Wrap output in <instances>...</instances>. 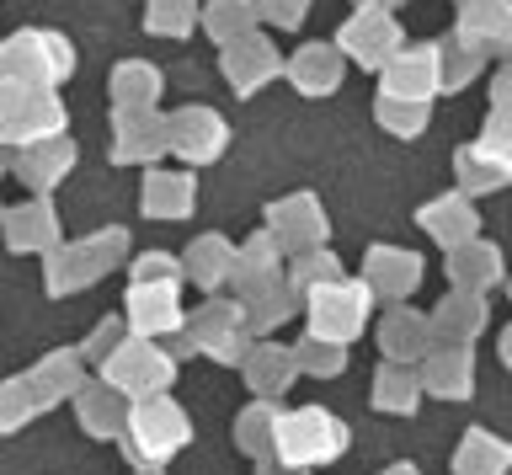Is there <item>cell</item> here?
<instances>
[{
    "label": "cell",
    "mask_w": 512,
    "mask_h": 475,
    "mask_svg": "<svg viewBox=\"0 0 512 475\" xmlns=\"http://www.w3.org/2000/svg\"><path fill=\"white\" fill-rule=\"evenodd\" d=\"M107 86H112V102L118 107H155L160 102V70L144 65V59H123Z\"/></svg>",
    "instance_id": "obj_28"
},
{
    "label": "cell",
    "mask_w": 512,
    "mask_h": 475,
    "mask_svg": "<svg viewBox=\"0 0 512 475\" xmlns=\"http://www.w3.org/2000/svg\"><path fill=\"white\" fill-rule=\"evenodd\" d=\"M342 449H347V427L320 406L278 411V422H272V454H278L288 470L326 465V459H336Z\"/></svg>",
    "instance_id": "obj_2"
},
{
    "label": "cell",
    "mask_w": 512,
    "mask_h": 475,
    "mask_svg": "<svg viewBox=\"0 0 512 475\" xmlns=\"http://www.w3.org/2000/svg\"><path fill=\"white\" fill-rule=\"evenodd\" d=\"M475 145L486 150L491 161H496V166H502L507 177H512V113H491V118H486V129H480V139H475Z\"/></svg>",
    "instance_id": "obj_38"
},
{
    "label": "cell",
    "mask_w": 512,
    "mask_h": 475,
    "mask_svg": "<svg viewBox=\"0 0 512 475\" xmlns=\"http://www.w3.org/2000/svg\"><path fill=\"white\" fill-rule=\"evenodd\" d=\"M368 299L374 294H368L363 278H336V283H326V289H315L310 299H304V310H310V337L347 347L368 326Z\"/></svg>",
    "instance_id": "obj_4"
},
{
    "label": "cell",
    "mask_w": 512,
    "mask_h": 475,
    "mask_svg": "<svg viewBox=\"0 0 512 475\" xmlns=\"http://www.w3.org/2000/svg\"><path fill=\"white\" fill-rule=\"evenodd\" d=\"M374 118H379V129H384V134L416 139V134L427 129L432 107H427V102H400V97H374Z\"/></svg>",
    "instance_id": "obj_34"
},
{
    "label": "cell",
    "mask_w": 512,
    "mask_h": 475,
    "mask_svg": "<svg viewBox=\"0 0 512 475\" xmlns=\"http://www.w3.org/2000/svg\"><path fill=\"white\" fill-rule=\"evenodd\" d=\"M75 385V363H70V353H59V358H48L43 369H38V390L48 395V390H70Z\"/></svg>",
    "instance_id": "obj_46"
},
{
    "label": "cell",
    "mask_w": 512,
    "mask_h": 475,
    "mask_svg": "<svg viewBox=\"0 0 512 475\" xmlns=\"http://www.w3.org/2000/svg\"><path fill=\"white\" fill-rule=\"evenodd\" d=\"M75 166V145L70 139H48V145H27L16 150V177H22V187H32V198H48V187H59L64 177H70Z\"/></svg>",
    "instance_id": "obj_21"
},
{
    "label": "cell",
    "mask_w": 512,
    "mask_h": 475,
    "mask_svg": "<svg viewBox=\"0 0 512 475\" xmlns=\"http://www.w3.org/2000/svg\"><path fill=\"white\" fill-rule=\"evenodd\" d=\"M102 369H107V385L118 395H134V401H150V395H160L171 385V358L144 337H128Z\"/></svg>",
    "instance_id": "obj_7"
},
{
    "label": "cell",
    "mask_w": 512,
    "mask_h": 475,
    "mask_svg": "<svg viewBox=\"0 0 512 475\" xmlns=\"http://www.w3.org/2000/svg\"><path fill=\"white\" fill-rule=\"evenodd\" d=\"M128 257V230L107 225L86 235V241H70V246H54L48 251V294H75V289H91L102 273H112Z\"/></svg>",
    "instance_id": "obj_3"
},
{
    "label": "cell",
    "mask_w": 512,
    "mask_h": 475,
    "mask_svg": "<svg viewBox=\"0 0 512 475\" xmlns=\"http://www.w3.org/2000/svg\"><path fill=\"white\" fill-rule=\"evenodd\" d=\"M427 337H432L427 315L390 310V315H384V331H379V347H384V358H422L427 353Z\"/></svg>",
    "instance_id": "obj_27"
},
{
    "label": "cell",
    "mask_w": 512,
    "mask_h": 475,
    "mask_svg": "<svg viewBox=\"0 0 512 475\" xmlns=\"http://www.w3.org/2000/svg\"><path fill=\"white\" fill-rule=\"evenodd\" d=\"M427 385L438 395H464L470 390V358H464V347H448V353L427 358Z\"/></svg>",
    "instance_id": "obj_37"
},
{
    "label": "cell",
    "mask_w": 512,
    "mask_h": 475,
    "mask_svg": "<svg viewBox=\"0 0 512 475\" xmlns=\"http://www.w3.org/2000/svg\"><path fill=\"white\" fill-rule=\"evenodd\" d=\"M502 358L512 363V331H507V337H502Z\"/></svg>",
    "instance_id": "obj_52"
},
{
    "label": "cell",
    "mask_w": 512,
    "mask_h": 475,
    "mask_svg": "<svg viewBox=\"0 0 512 475\" xmlns=\"http://www.w3.org/2000/svg\"><path fill=\"white\" fill-rule=\"evenodd\" d=\"M491 113H512V59L496 70V81H491Z\"/></svg>",
    "instance_id": "obj_48"
},
{
    "label": "cell",
    "mask_w": 512,
    "mask_h": 475,
    "mask_svg": "<svg viewBox=\"0 0 512 475\" xmlns=\"http://www.w3.org/2000/svg\"><path fill=\"white\" fill-rule=\"evenodd\" d=\"M283 251L272 246V235L267 230H256L246 246H235V289H240V299L246 294H256V289H267V283H278V273H283Z\"/></svg>",
    "instance_id": "obj_24"
},
{
    "label": "cell",
    "mask_w": 512,
    "mask_h": 475,
    "mask_svg": "<svg viewBox=\"0 0 512 475\" xmlns=\"http://www.w3.org/2000/svg\"><path fill=\"white\" fill-rule=\"evenodd\" d=\"M16 102H22V86H6V81H0V145H6V134H11Z\"/></svg>",
    "instance_id": "obj_49"
},
{
    "label": "cell",
    "mask_w": 512,
    "mask_h": 475,
    "mask_svg": "<svg viewBox=\"0 0 512 475\" xmlns=\"http://www.w3.org/2000/svg\"><path fill=\"white\" fill-rule=\"evenodd\" d=\"M16 401H22V390H0V422H16V417H22V406H16Z\"/></svg>",
    "instance_id": "obj_50"
},
{
    "label": "cell",
    "mask_w": 512,
    "mask_h": 475,
    "mask_svg": "<svg viewBox=\"0 0 512 475\" xmlns=\"http://www.w3.org/2000/svg\"><path fill=\"white\" fill-rule=\"evenodd\" d=\"M507 465L502 449H491V438H470V449L459 454V470H475V475H496Z\"/></svg>",
    "instance_id": "obj_43"
},
{
    "label": "cell",
    "mask_w": 512,
    "mask_h": 475,
    "mask_svg": "<svg viewBox=\"0 0 512 475\" xmlns=\"http://www.w3.org/2000/svg\"><path fill=\"white\" fill-rule=\"evenodd\" d=\"M139 203L150 219H187L198 209V182H192V171H150Z\"/></svg>",
    "instance_id": "obj_22"
},
{
    "label": "cell",
    "mask_w": 512,
    "mask_h": 475,
    "mask_svg": "<svg viewBox=\"0 0 512 475\" xmlns=\"http://www.w3.org/2000/svg\"><path fill=\"white\" fill-rule=\"evenodd\" d=\"M283 65L288 59L272 49L267 38H240V43H230V49H224V59H219V70H224V81H230L240 97H251V91H262V86H272L283 75Z\"/></svg>",
    "instance_id": "obj_15"
},
{
    "label": "cell",
    "mask_w": 512,
    "mask_h": 475,
    "mask_svg": "<svg viewBox=\"0 0 512 475\" xmlns=\"http://www.w3.org/2000/svg\"><path fill=\"white\" fill-rule=\"evenodd\" d=\"M352 6H358V11H390V17H395L400 0H352Z\"/></svg>",
    "instance_id": "obj_51"
},
{
    "label": "cell",
    "mask_w": 512,
    "mask_h": 475,
    "mask_svg": "<svg viewBox=\"0 0 512 475\" xmlns=\"http://www.w3.org/2000/svg\"><path fill=\"white\" fill-rule=\"evenodd\" d=\"M182 257H166V251H144L134 262V283H182Z\"/></svg>",
    "instance_id": "obj_39"
},
{
    "label": "cell",
    "mask_w": 512,
    "mask_h": 475,
    "mask_svg": "<svg viewBox=\"0 0 512 475\" xmlns=\"http://www.w3.org/2000/svg\"><path fill=\"white\" fill-rule=\"evenodd\" d=\"M454 171H459V187H464V198H480V193H502V187L512 182L502 166L491 161L480 145H464L459 155H454Z\"/></svg>",
    "instance_id": "obj_31"
},
{
    "label": "cell",
    "mask_w": 512,
    "mask_h": 475,
    "mask_svg": "<svg viewBox=\"0 0 512 475\" xmlns=\"http://www.w3.org/2000/svg\"><path fill=\"white\" fill-rule=\"evenodd\" d=\"M299 369H315V374H336V369H342V347H336V342H320V337H304L299 342Z\"/></svg>",
    "instance_id": "obj_40"
},
{
    "label": "cell",
    "mask_w": 512,
    "mask_h": 475,
    "mask_svg": "<svg viewBox=\"0 0 512 475\" xmlns=\"http://www.w3.org/2000/svg\"><path fill=\"white\" fill-rule=\"evenodd\" d=\"M502 251L491 241H470L459 251H448V283H454L459 294H486L491 283H502Z\"/></svg>",
    "instance_id": "obj_23"
},
{
    "label": "cell",
    "mask_w": 512,
    "mask_h": 475,
    "mask_svg": "<svg viewBox=\"0 0 512 475\" xmlns=\"http://www.w3.org/2000/svg\"><path fill=\"white\" fill-rule=\"evenodd\" d=\"M246 305H230V299H208L203 310L187 315V342L214 353L219 363H235L246 353Z\"/></svg>",
    "instance_id": "obj_10"
},
{
    "label": "cell",
    "mask_w": 512,
    "mask_h": 475,
    "mask_svg": "<svg viewBox=\"0 0 512 475\" xmlns=\"http://www.w3.org/2000/svg\"><path fill=\"white\" fill-rule=\"evenodd\" d=\"M176 289L182 283H134L128 289V337H144V342H155V337H166V331H176L187 321L182 315V299H176Z\"/></svg>",
    "instance_id": "obj_13"
},
{
    "label": "cell",
    "mask_w": 512,
    "mask_h": 475,
    "mask_svg": "<svg viewBox=\"0 0 512 475\" xmlns=\"http://www.w3.org/2000/svg\"><path fill=\"white\" fill-rule=\"evenodd\" d=\"M224 145H230V129H224V118L214 107H176L171 113V155H182L187 166H208L219 161Z\"/></svg>",
    "instance_id": "obj_11"
},
{
    "label": "cell",
    "mask_w": 512,
    "mask_h": 475,
    "mask_svg": "<svg viewBox=\"0 0 512 475\" xmlns=\"http://www.w3.org/2000/svg\"><path fill=\"white\" fill-rule=\"evenodd\" d=\"M75 75V49L70 38L59 33H11L0 43V81L6 86H38V91H54L59 81Z\"/></svg>",
    "instance_id": "obj_1"
},
{
    "label": "cell",
    "mask_w": 512,
    "mask_h": 475,
    "mask_svg": "<svg viewBox=\"0 0 512 475\" xmlns=\"http://www.w3.org/2000/svg\"><path fill=\"white\" fill-rule=\"evenodd\" d=\"M267 235H272V246H278V251H288V257L320 251V246H326V209H320V198H310V193L278 198L267 209Z\"/></svg>",
    "instance_id": "obj_8"
},
{
    "label": "cell",
    "mask_w": 512,
    "mask_h": 475,
    "mask_svg": "<svg viewBox=\"0 0 512 475\" xmlns=\"http://www.w3.org/2000/svg\"><path fill=\"white\" fill-rule=\"evenodd\" d=\"M182 273L198 283V289L214 294L219 283L235 278V246L224 241V235H198V241L187 246V257H182Z\"/></svg>",
    "instance_id": "obj_25"
},
{
    "label": "cell",
    "mask_w": 512,
    "mask_h": 475,
    "mask_svg": "<svg viewBox=\"0 0 512 475\" xmlns=\"http://www.w3.org/2000/svg\"><path fill=\"white\" fill-rule=\"evenodd\" d=\"M203 27L224 43V49H230V43L256 33V0H208V6H203Z\"/></svg>",
    "instance_id": "obj_30"
},
{
    "label": "cell",
    "mask_w": 512,
    "mask_h": 475,
    "mask_svg": "<svg viewBox=\"0 0 512 475\" xmlns=\"http://www.w3.org/2000/svg\"><path fill=\"white\" fill-rule=\"evenodd\" d=\"M64 123H70V113H64V102L54 97V91L22 86V102H16V118H11L6 145L27 150V145H48V139H64Z\"/></svg>",
    "instance_id": "obj_16"
},
{
    "label": "cell",
    "mask_w": 512,
    "mask_h": 475,
    "mask_svg": "<svg viewBox=\"0 0 512 475\" xmlns=\"http://www.w3.org/2000/svg\"><path fill=\"white\" fill-rule=\"evenodd\" d=\"M432 49H438V91H464L480 70H486V54H475L470 43H459L454 33L438 38Z\"/></svg>",
    "instance_id": "obj_29"
},
{
    "label": "cell",
    "mask_w": 512,
    "mask_h": 475,
    "mask_svg": "<svg viewBox=\"0 0 512 475\" xmlns=\"http://www.w3.org/2000/svg\"><path fill=\"white\" fill-rule=\"evenodd\" d=\"M416 225H422L432 241H438L443 251H459V246H470L480 241V214H475V203L464 198V193H443V198H432L416 209Z\"/></svg>",
    "instance_id": "obj_17"
},
{
    "label": "cell",
    "mask_w": 512,
    "mask_h": 475,
    "mask_svg": "<svg viewBox=\"0 0 512 475\" xmlns=\"http://www.w3.org/2000/svg\"><path fill=\"white\" fill-rule=\"evenodd\" d=\"M272 422H278V411H262V417H251L240 422V438H246V449H272Z\"/></svg>",
    "instance_id": "obj_47"
},
{
    "label": "cell",
    "mask_w": 512,
    "mask_h": 475,
    "mask_svg": "<svg viewBox=\"0 0 512 475\" xmlns=\"http://www.w3.org/2000/svg\"><path fill=\"white\" fill-rule=\"evenodd\" d=\"M246 369H251V385L262 390V395H278V390L288 385V374L299 369V358H294V353H283V347H256Z\"/></svg>",
    "instance_id": "obj_36"
},
{
    "label": "cell",
    "mask_w": 512,
    "mask_h": 475,
    "mask_svg": "<svg viewBox=\"0 0 512 475\" xmlns=\"http://www.w3.org/2000/svg\"><path fill=\"white\" fill-rule=\"evenodd\" d=\"M240 305H246V321H251V326H283L288 315H294V305H299V299L288 294V283L278 278V283H267V289L246 294Z\"/></svg>",
    "instance_id": "obj_35"
},
{
    "label": "cell",
    "mask_w": 512,
    "mask_h": 475,
    "mask_svg": "<svg viewBox=\"0 0 512 475\" xmlns=\"http://www.w3.org/2000/svg\"><path fill=\"white\" fill-rule=\"evenodd\" d=\"M363 283H368V294L406 299L416 283H422V257L406 251V246H374L363 257Z\"/></svg>",
    "instance_id": "obj_18"
},
{
    "label": "cell",
    "mask_w": 512,
    "mask_h": 475,
    "mask_svg": "<svg viewBox=\"0 0 512 475\" xmlns=\"http://www.w3.org/2000/svg\"><path fill=\"white\" fill-rule=\"evenodd\" d=\"M171 150V118L155 107H112V161L118 166H150Z\"/></svg>",
    "instance_id": "obj_6"
},
{
    "label": "cell",
    "mask_w": 512,
    "mask_h": 475,
    "mask_svg": "<svg viewBox=\"0 0 512 475\" xmlns=\"http://www.w3.org/2000/svg\"><path fill=\"white\" fill-rule=\"evenodd\" d=\"M310 0H256V17H267L272 27H299Z\"/></svg>",
    "instance_id": "obj_45"
},
{
    "label": "cell",
    "mask_w": 512,
    "mask_h": 475,
    "mask_svg": "<svg viewBox=\"0 0 512 475\" xmlns=\"http://www.w3.org/2000/svg\"><path fill=\"white\" fill-rule=\"evenodd\" d=\"M80 411L91 417V427H102V433H107V427H118V417H123V395L107 385V390L86 395V401H80Z\"/></svg>",
    "instance_id": "obj_42"
},
{
    "label": "cell",
    "mask_w": 512,
    "mask_h": 475,
    "mask_svg": "<svg viewBox=\"0 0 512 475\" xmlns=\"http://www.w3.org/2000/svg\"><path fill=\"white\" fill-rule=\"evenodd\" d=\"M0 230H6V246L11 251H54L59 246V214L48 198H27L16 203V209H6V219H0Z\"/></svg>",
    "instance_id": "obj_19"
},
{
    "label": "cell",
    "mask_w": 512,
    "mask_h": 475,
    "mask_svg": "<svg viewBox=\"0 0 512 475\" xmlns=\"http://www.w3.org/2000/svg\"><path fill=\"white\" fill-rule=\"evenodd\" d=\"M283 75L299 97H331V91L342 86V49H336V43H304V49L283 65Z\"/></svg>",
    "instance_id": "obj_20"
},
{
    "label": "cell",
    "mask_w": 512,
    "mask_h": 475,
    "mask_svg": "<svg viewBox=\"0 0 512 475\" xmlns=\"http://www.w3.org/2000/svg\"><path fill=\"white\" fill-rule=\"evenodd\" d=\"M187 433H192V427L182 417V406L160 401V395H150V401H139L134 411H128V449H134L144 465L171 459L187 443Z\"/></svg>",
    "instance_id": "obj_5"
},
{
    "label": "cell",
    "mask_w": 512,
    "mask_h": 475,
    "mask_svg": "<svg viewBox=\"0 0 512 475\" xmlns=\"http://www.w3.org/2000/svg\"><path fill=\"white\" fill-rule=\"evenodd\" d=\"M480 326H486V299H480V294H459V289L438 305V315H432V337H443L454 347H464Z\"/></svg>",
    "instance_id": "obj_26"
},
{
    "label": "cell",
    "mask_w": 512,
    "mask_h": 475,
    "mask_svg": "<svg viewBox=\"0 0 512 475\" xmlns=\"http://www.w3.org/2000/svg\"><path fill=\"white\" fill-rule=\"evenodd\" d=\"M411 395H416V379L406 369H379V406H390V411H406L411 406Z\"/></svg>",
    "instance_id": "obj_41"
},
{
    "label": "cell",
    "mask_w": 512,
    "mask_h": 475,
    "mask_svg": "<svg viewBox=\"0 0 512 475\" xmlns=\"http://www.w3.org/2000/svg\"><path fill=\"white\" fill-rule=\"evenodd\" d=\"M454 38L486 59H512V0H470V6H459Z\"/></svg>",
    "instance_id": "obj_12"
},
{
    "label": "cell",
    "mask_w": 512,
    "mask_h": 475,
    "mask_svg": "<svg viewBox=\"0 0 512 475\" xmlns=\"http://www.w3.org/2000/svg\"><path fill=\"white\" fill-rule=\"evenodd\" d=\"M336 49H342V59H358L363 70H384L406 49V33H400V22L390 11H358V17H347Z\"/></svg>",
    "instance_id": "obj_9"
},
{
    "label": "cell",
    "mask_w": 512,
    "mask_h": 475,
    "mask_svg": "<svg viewBox=\"0 0 512 475\" xmlns=\"http://www.w3.org/2000/svg\"><path fill=\"white\" fill-rule=\"evenodd\" d=\"M144 27L155 38H187L192 27H203V0H150L144 6Z\"/></svg>",
    "instance_id": "obj_32"
},
{
    "label": "cell",
    "mask_w": 512,
    "mask_h": 475,
    "mask_svg": "<svg viewBox=\"0 0 512 475\" xmlns=\"http://www.w3.org/2000/svg\"><path fill=\"white\" fill-rule=\"evenodd\" d=\"M379 97H400V102H427L438 97V49L432 43H416V49H400L390 65H384V86Z\"/></svg>",
    "instance_id": "obj_14"
},
{
    "label": "cell",
    "mask_w": 512,
    "mask_h": 475,
    "mask_svg": "<svg viewBox=\"0 0 512 475\" xmlns=\"http://www.w3.org/2000/svg\"><path fill=\"white\" fill-rule=\"evenodd\" d=\"M459 6H470V0H459Z\"/></svg>",
    "instance_id": "obj_53"
},
{
    "label": "cell",
    "mask_w": 512,
    "mask_h": 475,
    "mask_svg": "<svg viewBox=\"0 0 512 475\" xmlns=\"http://www.w3.org/2000/svg\"><path fill=\"white\" fill-rule=\"evenodd\" d=\"M507 294H512V283H507Z\"/></svg>",
    "instance_id": "obj_55"
},
{
    "label": "cell",
    "mask_w": 512,
    "mask_h": 475,
    "mask_svg": "<svg viewBox=\"0 0 512 475\" xmlns=\"http://www.w3.org/2000/svg\"><path fill=\"white\" fill-rule=\"evenodd\" d=\"M336 278H342V262H336L331 257V251L326 246H320V251H304V257H294V267H288V294H294V299H310L315 289H326V283H336Z\"/></svg>",
    "instance_id": "obj_33"
},
{
    "label": "cell",
    "mask_w": 512,
    "mask_h": 475,
    "mask_svg": "<svg viewBox=\"0 0 512 475\" xmlns=\"http://www.w3.org/2000/svg\"><path fill=\"white\" fill-rule=\"evenodd\" d=\"M123 342H128V321H123V315H112V321H102V326H96V337H91V347H86V353L107 363V358L118 353Z\"/></svg>",
    "instance_id": "obj_44"
},
{
    "label": "cell",
    "mask_w": 512,
    "mask_h": 475,
    "mask_svg": "<svg viewBox=\"0 0 512 475\" xmlns=\"http://www.w3.org/2000/svg\"><path fill=\"white\" fill-rule=\"evenodd\" d=\"M0 219H6V209H0Z\"/></svg>",
    "instance_id": "obj_54"
}]
</instances>
